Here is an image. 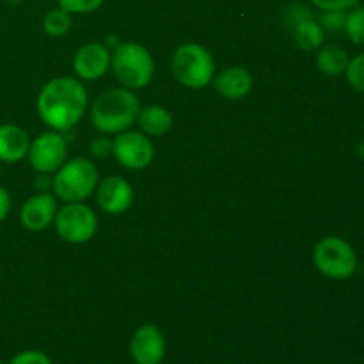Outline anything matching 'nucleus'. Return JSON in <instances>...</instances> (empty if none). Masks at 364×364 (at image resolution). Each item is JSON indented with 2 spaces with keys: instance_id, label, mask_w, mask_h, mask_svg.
<instances>
[{
  "instance_id": "obj_16",
  "label": "nucleus",
  "mask_w": 364,
  "mask_h": 364,
  "mask_svg": "<svg viewBox=\"0 0 364 364\" xmlns=\"http://www.w3.org/2000/svg\"><path fill=\"white\" fill-rule=\"evenodd\" d=\"M137 123L148 137H162L173 128V114L162 105H144L139 110Z\"/></svg>"
},
{
  "instance_id": "obj_26",
  "label": "nucleus",
  "mask_w": 364,
  "mask_h": 364,
  "mask_svg": "<svg viewBox=\"0 0 364 364\" xmlns=\"http://www.w3.org/2000/svg\"><path fill=\"white\" fill-rule=\"evenodd\" d=\"M320 11H348L361 0H309Z\"/></svg>"
},
{
  "instance_id": "obj_24",
  "label": "nucleus",
  "mask_w": 364,
  "mask_h": 364,
  "mask_svg": "<svg viewBox=\"0 0 364 364\" xmlns=\"http://www.w3.org/2000/svg\"><path fill=\"white\" fill-rule=\"evenodd\" d=\"M7 364H53L48 354L41 350H23L9 359Z\"/></svg>"
},
{
  "instance_id": "obj_4",
  "label": "nucleus",
  "mask_w": 364,
  "mask_h": 364,
  "mask_svg": "<svg viewBox=\"0 0 364 364\" xmlns=\"http://www.w3.org/2000/svg\"><path fill=\"white\" fill-rule=\"evenodd\" d=\"M100 183V174L95 162L89 159L66 160L53 173L52 191L64 203H82L95 194Z\"/></svg>"
},
{
  "instance_id": "obj_9",
  "label": "nucleus",
  "mask_w": 364,
  "mask_h": 364,
  "mask_svg": "<svg viewBox=\"0 0 364 364\" xmlns=\"http://www.w3.org/2000/svg\"><path fill=\"white\" fill-rule=\"evenodd\" d=\"M32 169L41 174H53L68 159V142L60 132L50 130L31 141L27 155Z\"/></svg>"
},
{
  "instance_id": "obj_8",
  "label": "nucleus",
  "mask_w": 364,
  "mask_h": 364,
  "mask_svg": "<svg viewBox=\"0 0 364 364\" xmlns=\"http://www.w3.org/2000/svg\"><path fill=\"white\" fill-rule=\"evenodd\" d=\"M112 155L127 169L142 171L155 159V146L142 132L124 130L112 141Z\"/></svg>"
},
{
  "instance_id": "obj_15",
  "label": "nucleus",
  "mask_w": 364,
  "mask_h": 364,
  "mask_svg": "<svg viewBox=\"0 0 364 364\" xmlns=\"http://www.w3.org/2000/svg\"><path fill=\"white\" fill-rule=\"evenodd\" d=\"M31 137L21 127L13 123L0 124V162L16 164L28 155Z\"/></svg>"
},
{
  "instance_id": "obj_6",
  "label": "nucleus",
  "mask_w": 364,
  "mask_h": 364,
  "mask_svg": "<svg viewBox=\"0 0 364 364\" xmlns=\"http://www.w3.org/2000/svg\"><path fill=\"white\" fill-rule=\"evenodd\" d=\"M313 263L322 276L343 281L358 270V255L343 238L326 237L313 249Z\"/></svg>"
},
{
  "instance_id": "obj_29",
  "label": "nucleus",
  "mask_w": 364,
  "mask_h": 364,
  "mask_svg": "<svg viewBox=\"0 0 364 364\" xmlns=\"http://www.w3.org/2000/svg\"><path fill=\"white\" fill-rule=\"evenodd\" d=\"M52 185H53V178H50V174L39 173V176L36 178L34 187L38 192H50L52 191Z\"/></svg>"
},
{
  "instance_id": "obj_30",
  "label": "nucleus",
  "mask_w": 364,
  "mask_h": 364,
  "mask_svg": "<svg viewBox=\"0 0 364 364\" xmlns=\"http://www.w3.org/2000/svg\"><path fill=\"white\" fill-rule=\"evenodd\" d=\"M119 43L121 41H117L116 36H107V39H105V43H103V45H105L107 48H109L110 52H112L114 48H117V46H119Z\"/></svg>"
},
{
  "instance_id": "obj_13",
  "label": "nucleus",
  "mask_w": 364,
  "mask_h": 364,
  "mask_svg": "<svg viewBox=\"0 0 364 364\" xmlns=\"http://www.w3.org/2000/svg\"><path fill=\"white\" fill-rule=\"evenodd\" d=\"M110 50L103 43H87L77 50L73 70L80 80H98L110 70Z\"/></svg>"
},
{
  "instance_id": "obj_7",
  "label": "nucleus",
  "mask_w": 364,
  "mask_h": 364,
  "mask_svg": "<svg viewBox=\"0 0 364 364\" xmlns=\"http://www.w3.org/2000/svg\"><path fill=\"white\" fill-rule=\"evenodd\" d=\"M57 235L68 244L80 245L91 240L98 231V217L91 206L82 203H64L53 219Z\"/></svg>"
},
{
  "instance_id": "obj_27",
  "label": "nucleus",
  "mask_w": 364,
  "mask_h": 364,
  "mask_svg": "<svg viewBox=\"0 0 364 364\" xmlns=\"http://www.w3.org/2000/svg\"><path fill=\"white\" fill-rule=\"evenodd\" d=\"M308 18H315L313 16L311 9L306 6H302V4H295V6H291L290 9H288L287 13V23L288 27H295L297 23H301L302 20H308Z\"/></svg>"
},
{
  "instance_id": "obj_17",
  "label": "nucleus",
  "mask_w": 364,
  "mask_h": 364,
  "mask_svg": "<svg viewBox=\"0 0 364 364\" xmlns=\"http://www.w3.org/2000/svg\"><path fill=\"white\" fill-rule=\"evenodd\" d=\"M348 63H350L348 52L340 45H322L316 53V68L329 77L343 75Z\"/></svg>"
},
{
  "instance_id": "obj_32",
  "label": "nucleus",
  "mask_w": 364,
  "mask_h": 364,
  "mask_svg": "<svg viewBox=\"0 0 364 364\" xmlns=\"http://www.w3.org/2000/svg\"><path fill=\"white\" fill-rule=\"evenodd\" d=\"M7 4H11V6H18V4H21L23 0H6Z\"/></svg>"
},
{
  "instance_id": "obj_22",
  "label": "nucleus",
  "mask_w": 364,
  "mask_h": 364,
  "mask_svg": "<svg viewBox=\"0 0 364 364\" xmlns=\"http://www.w3.org/2000/svg\"><path fill=\"white\" fill-rule=\"evenodd\" d=\"M320 27L323 32H331V34H338V32L345 31V20H347V11H322L318 18Z\"/></svg>"
},
{
  "instance_id": "obj_31",
  "label": "nucleus",
  "mask_w": 364,
  "mask_h": 364,
  "mask_svg": "<svg viewBox=\"0 0 364 364\" xmlns=\"http://www.w3.org/2000/svg\"><path fill=\"white\" fill-rule=\"evenodd\" d=\"M358 155L363 156V159H364V142H361V144L358 146Z\"/></svg>"
},
{
  "instance_id": "obj_12",
  "label": "nucleus",
  "mask_w": 364,
  "mask_h": 364,
  "mask_svg": "<svg viewBox=\"0 0 364 364\" xmlns=\"http://www.w3.org/2000/svg\"><path fill=\"white\" fill-rule=\"evenodd\" d=\"M96 203L100 210L110 215L124 213L134 203V191L130 183L121 176H109L96 187Z\"/></svg>"
},
{
  "instance_id": "obj_10",
  "label": "nucleus",
  "mask_w": 364,
  "mask_h": 364,
  "mask_svg": "<svg viewBox=\"0 0 364 364\" xmlns=\"http://www.w3.org/2000/svg\"><path fill=\"white\" fill-rule=\"evenodd\" d=\"M167 343L162 331L153 323L137 327L130 340V358L135 364H162Z\"/></svg>"
},
{
  "instance_id": "obj_14",
  "label": "nucleus",
  "mask_w": 364,
  "mask_h": 364,
  "mask_svg": "<svg viewBox=\"0 0 364 364\" xmlns=\"http://www.w3.org/2000/svg\"><path fill=\"white\" fill-rule=\"evenodd\" d=\"M213 87L223 98L226 100H242L252 91L255 78L251 71L242 66H230L217 73L212 80Z\"/></svg>"
},
{
  "instance_id": "obj_2",
  "label": "nucleus",
  "mask_w": 364,
  "mask_h": 364,
  "mask_svg": "<svg viewBox=\"0 0 364 364\" xmlns=\"http://www.w3.org/2000/svg\"><path fill=\"white\" fill-rule=\"evenodd\" d=\"M141 102L134 91L127 87L109 89L102 92L91 105L89 116L95 130L103 135H117L130 130L137 123Z\"/></svg>"
},
{
  "instance_id": "obj_11",
  "label": "nucleus",
  "mask_w": 364,
  "mask_h": 364,
  "mask_svg": "<svg viewBox=\"0 0 364 364\" xmlns=\"http://www.w3.org/2000/svg\"><path fill=\"white\" fill-rule=\"evenodd\" d=\"M59 210L57 198L52 192H36L27 199L20 208V223L28 231H45L50 228L55 219Z\"/></svg>"
},
{
  "instance_id": "obj_19",
  "label": "nucleus",
  "mask_w": 364,
  "mask_h": 364,
  "mask_svg": "<svg viewBox=\"0 0 364 364\" xmlns=\"http://www.w3.org/2000/svg\"><path fill=\"white\" fill-rule=\"evenodd\" d=\"M71 28V14L66 13L64 9L57 7V9H50L43 18V31L50 36V38H63L70 32Z\"/></svg>"
},
{
  "instance_id": "obj_3",
  "label": "nucleus",
  "mask_w": 364,
  "mask_h": 364,
  "mask_svg": "<svg viewBox=\"0 0 364 364\" xmlns=\"http://www.w3.org/2000/svg\"><path fill=\"white\" fill-rule=\"evenodd\" d=\"M110 68L121 87L130 91L144 89L155 75V60L146 46L135 41H121L110 53Z\"/></svg>"
},
{
  "instance_id": "obj_23",
  "label": "nucleus",
  "mask_w": 364,
  "mask_h": 364,
  "mask_svg": "<svg viewBox=\"0 0 364 364\" xmlns=\"http://www.w3.org/2000/svg\"><path fill=\"white\" fill-rule=\"evenodd\" d=\"M105 0H57L60 9L70 14H89L98 11Z\"/></svg>"
},
{
  "instance_id": "obj_28",
  "label": "nucleus",
  "mask_w": 364,
  "mask_h": 364,
  "mask_svg": "<svg viewBox=\"0 0 364 364\" xmlns=\"http://www.w3.org/2000/svg\"><path fill=\"white\" fill-rule=\"evenodd\" d=\"M11 210V196L9 192L4 187H0V223H4V219L7 217Z\"/></svg>"
},
{
  "instance_id": "obj_18",
  "label": "nucleus",
  "mask_w": 364,
  "mask_h": 364,
  "mask_svg": "<svg viewBox=\"0 0 364 364\" xmlns=\"http://www.w3.org/2000/svg\"><path fill=\"white\" fill-rule=\"evenodd\" d=\"M291 32H294L295 45L301 50H304V52H315V50H318L323 45V38H326V32L320 27L316 18L302 20L301 23L291 27Z\"/></svg>"
},
{
  "instance_id": "obj_5",
  "label": "nucleus",
  "mask_w": 364,
  "mask_h": 364,
  "mask_svg": "<svg viewBox=\"0 0 364 364\" xmlns=\"http://www.w3.org/2000/svg\"><path fill=\"white\" fill-rule=\"evenodd\" d=\"M174 78L188 89H203L215 77V60L208 48L198 43H187L176 48L171 59Z\"/></svg>"
},
{
  "instance_id": "obj_1",
  "label": "nucleus",
  "mask_w": 364,
  "mask_h": 364,
  "mask_svg": "<svg viewBox=\"0 0 364 364\" xmlns=\"http://www.w3.org/2000/svg\"><path fill=\"white\" fill-rule=\"evenodd\" d=\"M87 91L80 80L57 77L43 85L36 107L46 127L55 132H66L82 119L87 110Z\"/></svg>"
},
{
  "instance_id": "obj_25",
  "label": "nucleus",
  "mask_w": 364,
  "mask_h": 364,
  "mask_svg": "<svg viewBox=\"0 0 364 364\" xmlns=\"http://www.w3.org/2000/svg\"><path fill=\"white\" fill-rule=\"evenodd\" d=\"M89 153H91L95 159H107V156L112 155V141L107 135H100L95 137L89 142Z\"/></svg>"
},
{
  "instance_id": "obj_20",
  "label": "nucleus",
  "mask_w": 364,
  "mask_h": 364,
  "mask_svg": "<svg viewBox=\"0 0 364 364\" xmlns=\"http://www.w3.org/2000/svg\"><path fill=\"white\" fill-rule=\"evenodd\" d=\"M345 34L354 45H364V6H355L347 11Z\"/></svg>"
},
{
  "instance_id": "obj_21",
  "label": "nucleus",
  "mask_w": 364,
  "mask_h": 364,
  "mask_svg": "<svg viewBox=\"0 0 364 364\" xmlns=\"http://www.w3.org/2000/svg\"><path fill=\"white\" fill-rule=\"evenodd\" d=\"M343 75L350 87H354L359 92H364V53H359L354 59H350Z\"/></svg>"
},
{
  "instance_id": "obj_33",
  "label": "nucleus",
  "mask_w": 364,
  "mask_h": 364,
  "mask_svg": "<svg viewBox=\"0 0 364 364\" xmlns=\"http://www.w3.org/2000/svg\"><path fill=\"white\" fill-rule=\"evenodd\" d=\"M0 176H2V162H0Z\"/></svg>"
}]
</instances>
